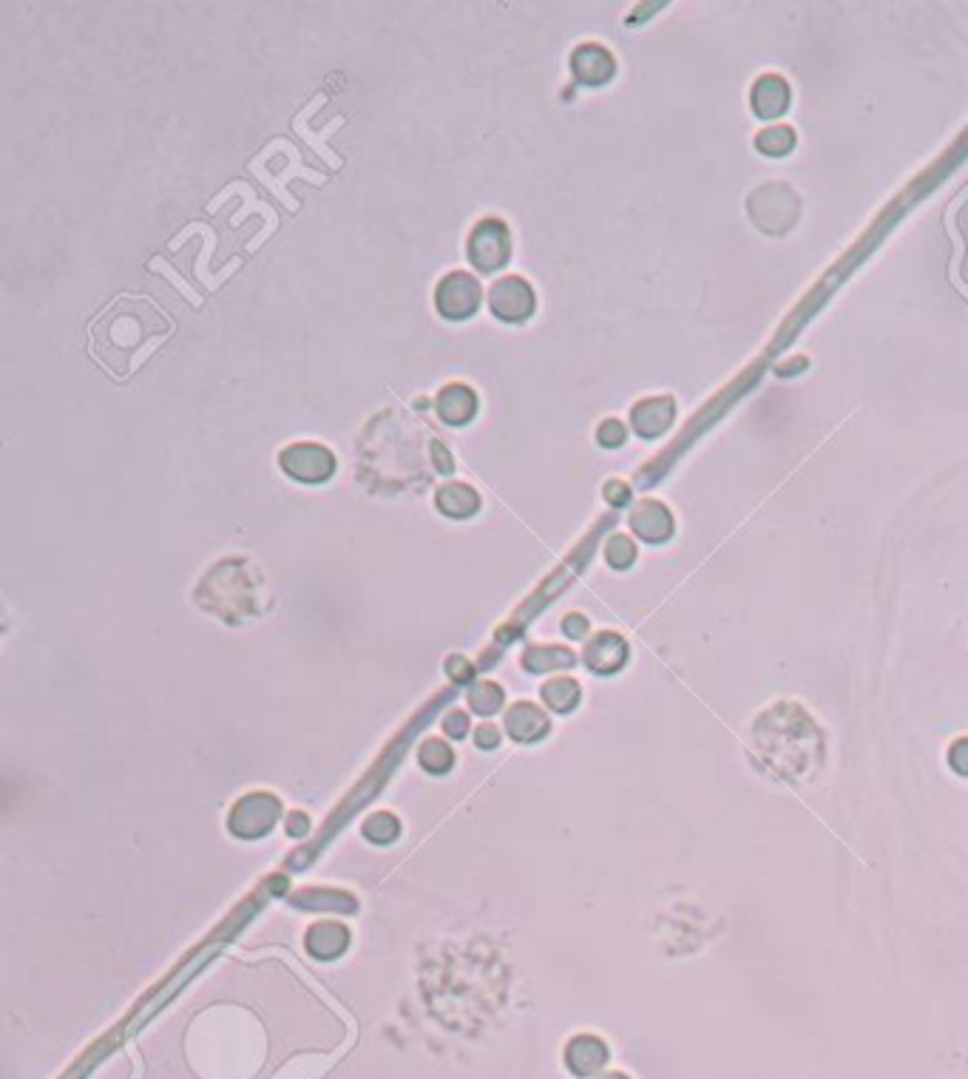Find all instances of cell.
Segmentation results:
<instances>
[{"label":"cell","instance_id":"cell-5","mask_svg":"<svg viewBox=\"0 0 968 1079\" xmlns=\"http://www.w3.org/2000/svg\"><path fill=\"white\" fill-rule=\"evenodd\" d=\"M489 304H492V313L497 319L517 324V321H526L534 313V290L523 279L509 276V279H500V282L492 284Z\"/></svg>","mask_w":968,"mask_h":1079},{"label":"cell","instance_id":"cell-4","mask_svg":"<svg viewBox=\"0 0 968 1079\" xmlns=\"http://www.w3.org/2000/svg\"><path fill=\"white\" fill-rule=\"evenodd\" d=\"M435 304H438L443 319H469L477 310V304H480V284L469 273H449L438 284Z\"/></svg>","mask_w":968,"mask_h":1079},{"label":"cell","instance_id":"cell-3","mask_svg":"<svg viewBox=\"0 0 968 1079\" xmlns=\"http://www.w3.org/2000/svg\"><path fill=\"white\" fill-rule=\"evenodd\" d=\"M282 469L301 483H321L335 472V458L321 443H296L282 452Z\"/></svg>","mask_w":968,"mask_h":1079},{"label":"cell","instance_id":"cell-8","mask_svg":"<svg viewBox=\"0 0 968 1079\" xmlns=\"http://www.w3.org/2000/svg\"><path fill=\"white\" fill-rule=\"evenodd\" d=\"M614 71V63L608 52H602L599 46H582L574 52V74L582 83H605Z\"/></svg>","mask_w":968,"mask_h":1079},{"label":"cell","instance_id":"cell-10","mask_svg":"<svg viewBox=\"0 0 968 1079\" xmlns=\"http://www.w3.org/2000/svg\"><path fill=\"white\" fill-rule=\"evenodd\" d=\"M951 764H954L957 773H966L968 776V739H963V742H957L951 747Z\"/></svg>","mask_w":968,"mask_h":1079},{"label":"cell","instance_id":"cell-2","mask_svg":"<svg viewBox=\"0 0 968 1079\" xmlns=\"http://www.w3.org/2000/svg\"><path fill=\"white\" fill-rule=\"evenodd\" d=\"M511 256L509 228L500 219H483L469 239V259L477 270L492 273L497 267H503Z\"/></svg>","mask_w":968,"mask_h":1079},{"label":"cell","instance_id":"cell-1","mask_svg":"<svg viewBox=\"0 0 968 1079\" xmlns=\"http://www.w3.org/2000/svg\"><path fill=\"white\" fill-rule=\"evenodd\" d=\"M171 333L174 321L145 296H120L88 327L91 355L120 381L137 370Z\"/></svg>","mask_w":968,"mask_h":1079},{"label":"cell","instance_id":"cell-12","mask_svg":"<svg viewBox=\"0 0 968 1079\" xmlns=\"http://www.w3.org/2000/svg\"><path fill=\"white\" fill-rule=\"evenodd\" d=\"M599 1079H628L625 1074H605V1077H599Z\"/></svg>","mask_w":968,"mask_h":1079},{"label":"cell","instance_id":"cell-7","mask_svg":"<svg viewBox=\"0 0 968 1079\" xmlns=\"http://www.w3.org/2000/svg\"><path fill=\"white\" fill-rule=\"evenodd\" d=\"M565 1062L577 1077H591L608 1062V1048L597 1037H577L565 1051Z\"/></svg>","mask_w":968,"mask_h":1079},{"label":"cell","instance_id":"cell-11","mask_svg":"<svg viewBox=\"0 0 968 1079\" xmlns=\"http://www.w3.org/2000/svg\"><path fill=\"white\" fill-rule=\"evenodd\" d=\"M599 438H602L605 443L614 438V446H616V443L622 441V429H619V424H605L602 426V432H599ZM608 446H611V443H608Z\"/></svg>","mask_w":968,"mask_h":1079},{"label":"cell","instance_id":"cell-9","mask_svg":"<svg viewBox=\"0 0 968 1079\" xmlns=\"http://www.w3.org/2000/svg\"><path fill=\"white\" fill-rule=\"evenodd\" d=\"M438 506L440 512L449 514V517H469L472 512H477L480 497L466 483H449L438 492Z\"/></svg>","mask_w":968,"mask_h":1079},{"label":"cell","instance_id":"cell-6","mask_svg":"<svg viewBox=\"0 0 968 1079\" xmlns=\"http://www.w3.org/2000/svg\"><path fill=\"white\" fill-rule=\"evenodd\" d=\"M435 409L446 424H469L477 412V395L463 384H452V387L440 390Z\"/></svg>","mask_w":968,"mask_h":1079}]
</instances>
